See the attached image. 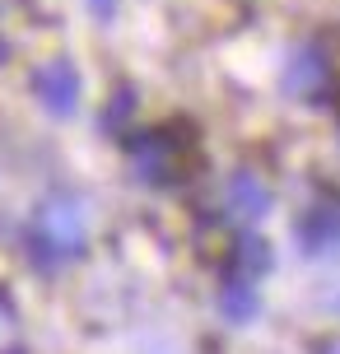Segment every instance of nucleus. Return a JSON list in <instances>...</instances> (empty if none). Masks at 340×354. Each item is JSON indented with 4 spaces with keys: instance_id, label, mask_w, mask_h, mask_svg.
I'll use <instances>...</instances> for the list:
<instances>
[{
    "instance_id": "1",
    "label": "nucleus",
    "mask_w": 340,
    "mask_h": 354,
    "mask_svg": "<svg viewBox=\"0 0 340 354\" xmlns=\"http://www.w3.org/2000/svg\"><path fill=\"white\" fill-rule=\"evenodd\" d=\"M23 243H28V261L37 270H66L84 257L89 248V214H84V201L70 192H52L37 201L33 219H28V233H23Z\"/></svg>"
},
{
    "instance_id": "2",
    "label": "nucleus",
    "mask_w": 340,
    "mask_h": 354,
    "mask_svg": "<svg viewBox=\"0 0 340 354\" xmlns=\"http://www.w3.org/2000/svg\"><path fill=\"white\" fill-rule=\"evenodd\" d=\"M126 154L140 182L149 187H178L182 177H191L200 163V140L191 122H163L149 131H131L126 136Z\"/></svg>"
},
{
    "instance_id": "3",
    "label": "nucleus",
    "mask_w": 340,
    "mask_h": 354,
    "mask_svg": "<svg viewBox=\"0 0 340 354\" xmlns=\"http://www.w3.org/2000/svg\"><path fill=\"white\" fill-rule=\"evenodd\" d=\"M280 88H285L289 98H299V103H331V93H336V66H331L322 42H299L285 56Z\"/></svg>"
},
{
    "instance_id": "4",
    "label": "nucleus",
    "mask_w": 340,
    "mask_h": 354,
    "mask_svg": "<svg viewBox=\"0 0 340 354\" xmlns=\"http://www.w3.org/2000/svg\"><path fill=\"white\" fill-rule=\"evenodd\" d=\"M294 243H299V252L312 257V261L340 257V196L336 192L317 196V201L294 219Z\"/></svg>"
},
{
    "instance_id": "5",
    "label": "nucleus",
    "mask_w": 340,
    "mask_h": 354,
    "mask_svg": "<svg viewBox=\"0 0 340 354\" xmlns=\"http://www.w3.org/2000/svg\"><path fill=\"white\" fill-rule=\"evenodd\" d=\"M28 88H33L37 103H42V112H52V117H61V122L79 112V71H75L70 56H52V61L33 66Z\"/></svg>"
},
{
    "instance_id": "6",
    "label": "nucleus",
    "mask_w": 340,
    "mask_h": 354,
    "mask_svg": "<svg viewBox=\"0 0 340 354\" xmlns=\"http://www.w3.org/2000/svg\"><path fill=\"white\" fill-rule=\"evenodd\" d=\"M275 205V196L261 177L252 173V168H238L229 177V187H224V214H229L233 224H261Z\"/></svg>"
},
{
    "instance_id": "7",
    "label": "nucleus",
    "mask_w": 340,
    "mask_h": 354,
    "mask_svg": "<svg viewBox=\"0 0 340 354\" xmlns=\"http://www.w3.org/2000/svg\"><path fill=\"white\" fill-rule=\"evenodd\" d=\"M219 313L233 326H247L261 313V280H247V275H224L219 284Z\"/></svg>"
},
{
    "instance_id": "8",
    "label": "nucleus",
    "mask_w": 340,
    "mask_h": 354,
    "mask_svg": "<svg viewBox=\"0 0 340 354\" xmlns=\"http://www.w3.org/2000/svg\"><path fill=\"white\" fill-rule=\"evenodd\" d=\"M270 266H275V257H270L266 238H256V233H238V238H233V248H229V257H224V275L261 280Z\"/></svg>"
},
{
    "instance_id": "9",
    "label": "nucleus",
    "mask_w": 340,
    "mask_h": 354,
    "mask_svg": "<svg viewBox=\"0 0 340 354\" xmlns=\"http://www.w3.org/2000/svg\"><path fill=\"white\" fill-rule=\"evenodd\" d=\"M19 350H23L19 313H15V303H10V294L0 289V354H19Z\"/></svg>"
},
{
    "instance_id": "10",
    "label": "nucleus",
    "mask_w": 340,
    "mask_h": 354,
    "mask_svg": "<svg viewBox=\"0 0 340 354\" xmlns=\"http://www.w3.org/2000/svg\"><path fill=\"white\" fill-rule=\"evenodd\" d=\"M131 107H135V93H131V88H117V93H112V107L103 112V126H108V131H122L126 117H131Z\"/></svg>"
},
{
    "instance_id": "11",
    "label": "nucleus",
    "mask_w": 340,
    "mask_h": 354,
    "mask_svg": "<svg viewBox=\"0 0 340 354\" xmlns=\"http://www.w3.org/2000/svg\"><path fill=\"white\" fill-rule=\"evenodd\" d=\"M89 15H93V19H103V24H108V19L117 15V0H89Z\"/></svg>"
}]
</instances>
